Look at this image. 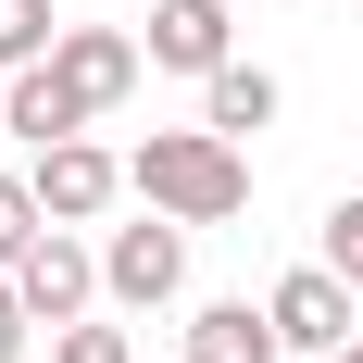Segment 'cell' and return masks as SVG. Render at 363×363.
<instances>
[{
	"label": "cell",
	"mask_w": 363,
	"mask_h": 363,
	"mask_svg": "<svg viewBox=\"0 0 363 363\" xmlns=\"http://www.w3.org/2000/svg\"><path fill=\"white\" fill-rule=\"evenodd\" d=\"M63 50V0H0V75H26Z\"/></svg>",
	"instance_id": "cell-11"
},
{
	"label": "cell",
	"mask_w": 363,
	"mask_h": 363,
	"mask_svg": "<svg viewBox=\"0 0 363 363\" xmlns=\"http://www.w3.org/2000/svg\"><path fill=\"white\" fill-rule=\"evenodd\" d=\"M26 176H38V213H50V225H101V213H113V188H125V163H113L101 138H50Z\"/></svg>",
	"instance_id": "cell-5"
},
{
	"label": "cell",
	"mask_w": 363,
	"mask_h": 363,
	"mask_svg": "<svg viewBox=\"0 0 363 363\" xmlns=\"http://www.w3.org/2000/svg\"><path fill=\"white\" fill-rule=\"evenodd\" d=\"M188 363H289V338H276L263 301H201L188 313Z\"/></svg>",
	"instance_id": "cell-9"
},
{
	"label": "cell",
	"mask_w": 363,
	"mask_h": 363,
	"mask_svg": "<svg viewBox=\"0 0 363 363\" xmlns=\"http://www.w3.org/2000/svg\"><path fill=\"white\" fill-rule=\"evenodd\" d=\"M50 63H63V88H75L88 113H113L125 88H138V63H150V50H138L125 26H63V50H50Z\"/></svg>",
	"instance_id": "cell-8"
},
{
	"label": "cell",
	"mask_w": 363,
	"mask_h": 363,
	"mask_svg": "<svg viewBox=\"0 0 363 363\" xmlns=\"http://www.w3.org/2000/svg\"><path fill=\"white\" fill-rule=\"evenodd\" d=\"M0 125H13L26 150H50V138H88L101 113L63 88V63H26V75H0Z\"/></svg>",
	"instance_id": "cell-7"
},
{
	"label": "cell",
	"mask_w": 363,
	"mask_h": 363,
	"mask_svg": "<svg viewBox=\"0 0 363 363\" xmlns=\"http://www.w3.org/2000/svg\"><path fill=\"white\" fill-rule=\"evenodd\" d=\"M338 363H363V338H351V351H338Z\"/></svg>",
	"instance_id": "cell-16"
},
{
	"label": "cell",
	"mask_w": 363,
	"mask_h": 363,
	"mask_svg": "<svg viewBox=\"0 0 363 363\" xmlns=\"http://www.w3.org/2000/svg\"><path fill=\"white\" fill-rule=\"evenodd\" d=\"M50 363H138V338L101 326V313H75V326H50Z\"/></svg>",
	"instance_id": "cell-13"
},
{
	"label": "cell",
	"mask_w": 363,
	"mask_h": 363,
	"mask_svg": "<svg viewBox=\"0 0 363 363\" xmlns=\"http://www.w3.org/2000/svg\"><path fill=\"white\" fill-rule=\"evenodd\" d=\"M26 338H38V313H26V289L0 276V363H26Z\"/></svg>",
	"instance_id": "cell-15"
},
{
	"label": "cell",
	"mask_w": 363,
	"mask_h": 363,
	"mask_svg": "<svg viewBox=\"0 0 363 363\" xmlns=\"http://www.w3.org/2000/svg\"><path fill=\"white\" fill-rule=\"evenodd\" d=\"M313 263L363 289V201H338V213H326V238H313Z\"/></svg>",
	"instance_id": "cell-14"
},
{
	"label": "cell",
	"mask_w": 363,
	"mask_h": 363,
	"mask_svg": "<svg viewBox=\"0 0 363 363\" xmlns=\"http://www.w3.org/2000/svg\"><path fill=\"white\" fill-rule=\"evenodd\" d=\"M125 188H138L150 213H176V225H238L251 213V150L225 138V125H150L125 150Z\"/></svg>",
	"instance_id": "cell-1"
},
{
	"label": "cell",
	"mask_w": 363,
	"mask_h": 363,
	"mask_svg": "<svg viewBox=\"0 0 363 363\" xmlns=\"http://www.w3.org/2000/svg\"><path fill=\"white\" fill-rule=\"evenodd\" d=\"M50 238V213H38V176H0V276Z\"/></svg>",
	"instance_id": "cell-12"
},
{
	"label": "cell",
	"mask_w": 363,
	"mask_h": 363,
	"mask_svg": "<svg viewBox=\"0 0 363 363\" xmlns=\"http://www.w3.org/2000/svg\"><path fill=\"white\" fill-rule=\"evenodd\" d=\"M13 289H26V313H38V326H75V313H101V251H88L75 225H50V238L13 263Z\"/></svg>",
	"instance_id": "cell-4"
},
{
	"label": "cell",
	"mask_w": 363,
	"mask_h": 363,
	"mask_svg": "<svg viewBox=\"0 0 363 363\" xmlns=\"http://www.w3.org/2000/svg\"><path fill=\"white\" fill-rule=\"evenodd\" d=\"M201 125H225V138L251 150L263 125H276V75H263V63H225V75H201Z\"/></svg>",
	"instance_id": "cell-10"
},
{
	"label": "cell",
	"mask_w": 363,
	"mask_h": 363,
	"mask_svg": "<svg viewBox=\"0 0 363 363\" xmlns=\"http://www.w3.org/2000/svg\"><path fill=\"white\" fill-rule=\"evenodd\" d=\"M163 75H225L238 63V26H225V0H150V38H138Z\"/></svg>",
	"instance_id": "cell-6"
},
{
	"label": "cell",
	"mask_w": 363,
	"mask_h": 363,
	"mask_svg": "<svg viewBox=\"0 0 363 363\" xmlns=\"http://www.w3.org/2000/svg\"><path fill=\"white\" fill-rule=\"evenodd\" d=\"M176 289H188V225L176 213H138V225L101 238V301L113 313H163Z\"/></svg>",
	"instance_id": "cell-2"
},
{
	"label": "cell",
	"mask_w": 363,
	"mask_h": 363,
	"mask_svg": "<svg viewBox=\"0 0 363 363\" xmlns=\"http://www.w3.org/2000/svg\"><path fill=\"white\" fill-rule=\"evenodd\" d=\"M351 276H326V263H289V276H276V289H263V313H276V338H289V351H313V363H338L363 338V313H351Z\"/></svg>",
	"instance_id": "cell-3"
}]
</instances>
